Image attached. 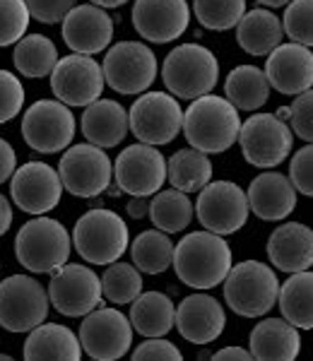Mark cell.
Wrapping results in <instances>:
<instances>
[{
	"label": "cell",
	"instance_id": "4",
	"mask_svg": "<svg viewBox=\"0 0 313 361\" xmlns=\"http://www.w3.org/2000/svg\"><path fill=\"white\" fill-rule=\"evenodd\" d=\"M73 243L85 263L111 265L121 260V255L130 246L128 224L113 209L94 207L78 219L73 229Z\"/></svg>",
	"mask_w": 313,
	"mask_h": 361
},
{
	"label": "cell",
	"instance_id": "32",
	"mask_svg": "<svg viewBox=\"0 0 313 361\" xmlns=\"http://www.w3.org/2000/svg\"><path fill=\"white\" fill-rule=\"evenodd\" d=\"M58 49L44 34H25L20 42L15 44L13 51V63L17 68V73L25 75V78L39 80V78H49L54 73V68L58 66Z\"/></svg>",
	"mask_w": 313,
	"mask_h": 361
},
{
	"label": "cell",
	"instance_id": "23",
	"mask_svg": "<svg viewBox=\"0 0 313 361\" xmlns=\"http://www.w3.org/2000/svg\"><path fill=\"white\" fill-rule=\"evenodd\" d=\"M297 193L292 178L280 171H263L248 185L251 212L265 222H282L297 207Z\"/></svg>",
	"mask_w": 313,
	"mask_h": 361
},
{
	"label": "cell",
	"instance_id": "7",
	"mask_svg": "<svg viewBox=\"0 0 313 361\" xmlns=\"http://www.w3.org/2000/svg\"><path fill=\"white\" fill-rule=\"evenodd\" d=\"M51 296L29 275H10L0 282V325L10 333H29L49 316Z\"/></svg>",
	"mask_w": 313,
	"mask_h": 361
},
{
	"label": "cell",
	"instance_id": "27",
	"mask_svg": "<svg viewBox=\"0 0 313 361\" xmlns=\"http://www.w3.org/2000/svg\"><path fill=\"white\" fill-rule=\"evenodd\" d=\"M25 359H61V361H80L85 354L80 335H75L70 328L61 323H42L34 330H29L22 349Z\"/></svg>",
	"mask_w": 313,
	"mask_h": 361
},
{
	"label": "cell",
	"instance_id": "1",
	"mask_svg": "<svg viewBox=\"0 0 313 361\" xmlns=\"http://www.w3.org/2000/svg\"><path fill=\"white\" fill-rule=\"evenodd\" d=\"M231 248L214 231H193L176 243L173 270L185 287L212 289L227 279L231 270Z\"/></svg>",
	"mask_w": 313,
	"mask_h": 361
},
{
	"label": "cell",
	"instance_id": "50",
	"mask_svg": "<svg viewBox=\"0 0 313 361\" xmlns=\"http://www.w3.org/2000/svg\"><path fill=\"white\" fill-rule=\"evenodd\" d=\"M260 5H265V8H285V5H289L292 0H258Z\"/></svg>",
	"mask_w": 313,
	"mask_h": 361
},
{
	"label": "cell",
	"instance_id": "11",
	"mask_svg": "<svg viewBox=\"0 0 313 361\" xmlns=\"http://www.w3.org/2000/svg\"><path fill=\"white\" fill-rule=\"evenodd\" d=\"M128 114L133 135L154 147L169 145L183 130V109L171 92H142Z\"/></svg>",
	"mask_w": 313,
	"mask_h": 361
},
{
	"label": "cell",
	"instance_id": "10",
	"mask_svg": "<svg viewBox=\"0 0 313 361\" xmlns=\"http://www.w3.org/2000/svg\"><path fill=\"white\" fill-rule=\"evenodd\" d=\"M104 78L118 94H142L156 80V56L140 42H118L106 49Z\"/></svg>",
	"mask_w": 313,
	"mask_h": 361
},
{
	"label": "cell",
	"instance_id": "39",
	"mask_svg": "<svg viewBox=\"0 0 313 361\" xmlns=\"http://www.w3.org/2000/svg\"><path fill=\"white\" fill-rule=\"evenodd\" d=\"M285 34L292 42L313 46V0H292L285 10Z\"/></svg>",
	"mask_w": 313,
	"mask_h": 361
},
{
	"label": "cell",
	"instance_id": "40",
	"mask_svg": "<svg viewBox=\"0 0 313 361\" xmlns=\"http://www.w3.org/2000/svg\"><path fill=\"white\" fill-rule=\"evenodd\" d=\"M25 106V87L10 70L0 68V123L13 121Z\"/></svg>",
	"mask_w": 313,
	"mask_h": 361
},
{
	"label": "cell",
	"instance_id": "22",
	"mask_svg": "<svg viewBox=\"0 0 313 361\" xmlns=\"http://www.w3.org/2000/svg\"><path fill=\"white\" fill-rule=\"evenodd\" d=\"M176 328L193 345H210L227 328V313L210 294H190L176 308Z\"/></svg>",
	"mask_w": 313,
	"mask_h": 361
},
{
	"label": "cell",
	"instance_id": "48",
	"mask_svg": "<svg viewBox=\"0 0 313 361\" xmlns=\"http://www.w3.org/2000/svg\"><path fill=\"white\" fill-rule=\"evenodd\" d=\"M10 224H13V207H10V200L0 193V236L8 234Z\"/></svg>",
	"mask_w": 313,
	"mask_h": 361
},
{
	"label": "cell",
	"instance_id": "13",
	"mask_svg": "<svg viewBox=\"0 0 313 361\" xmlns=\"http://www.w3.org/2000/svg\"><path fill=\"white\" fill-rule=\"evenodd\" d=\"M58 173L66 190L75 197H97L111 185L113 164L106 149L92 142L73 145L61 157Z\"/></svg>",
	"mask_w": 313,
	"mask_h": 361
},
{
	"label": "cell",
	"instance_id": "33",
	"mask_svg": "<svg viewBox=\"0 0 313 361\" xmlns=\"http://www.w3.org/2000/svg\"><path fill=\"white\" fill-rule=\"evenodd\" d=\"M166 166H169V183L183 193H200L212 180L210 157L195 147L173 152Z\"/></svg>",
	"mask_w": 313,
	"mask_h": 361
},
{
	"label": "cell",
	"instance_id": "16",
	"mask_svg": "<svg viewBox=\"0 0 313 361\" xmlns=\"http://www.w3.org/2000/svg\"><path fill=\"white\" fill-rule=\"evenodd\" d=\"M133 323L116 308H94L80 325V342L87 357L97 361L123 359L133 345Z\"/></svg>",
	"mask_w": 313,
	"mask_h": 361
},
{
	"label": "cell",
	"instance_id": "45",
	"mask_svg": "<svg viewBox=\"0 0 313 361\" xmlns=\"http://www.w3.org/2000/svg\"><path fill=\"white\" fill-rule=\"evenodd\" d=\"M15 171H17V154H15L13 145L0 137V185L13 178Z\"/></svg>",
	"mask_w": 313,
	"mask_h": 361
},
{
	"label": "cell",
	"instance_id": "5",
	"mask_svg": "<svg viewBox=\"0 0 313 361\" xmlns=\"http://www.w3.org/2000/svg\"><path fill=\"white\" fill-rule=\"evenodd\" d=\"M280 299V279L275 270L260 260H243L224 279V301L236 316L260 318L275 308Z\"/></svg>",
	"mask_w": 313,
	"mask_h": 361
},
{
	"label": "cell",
	"instance_id": "30",
	"mask_svg": "<svg viewBox=\"0 0 313 361\" xmlns=\"http://www.w3.org/2000/svg\"><path fill=\"white\" fill-rule=\"evenodd\" d=\"M130 323L142 337H164L176 325V306L161 292H142L130 306Z\"/></svg>",
	"mask_w": 313,
	"mask_h": 361
},
{
	"label": "cell",
	"instance_id": "6",
	"mask_svg": "<svg viewBox=\"0 0 313 361\" xmlns=\"http://www.w3.org/2000/svg\"><path fill=\"white\" fill-rule=\"evenodd\" d=\"M164 87L178 99H198L210 94L219 80V63L210 49L200 44H181L161 66Z\"/></svg>",
	"mask_w": 313,
	"mask_h": 361
},
{
	"label": "cell",
	"instance_id": "14",
	"mask_svg": "<svg viewBox=\"0 0 313 361\" xmlns=\"http://www.w3.org/2000/svg\"><path fill=\"white\" fill-rule=\"evenodd\" d=\"M51 306L68 318H85L102 304V277L87 265L66 263L51 272L49 282Z\"/></svg>",
	"mask_w": 313,
	"mask_h": 361
},
{
	"label": "cell",
	"instance_id": "26",
	"mask_svg": "<svg viewBox=\"0 0 313 361\" xmlns=\"http://www.w3.org/2000/svg\"><path fill=\"white\" fill-rule=\"evenodd\" d=\"M248 349L253 359H270V361H292L301 352L299 328L292 325L287 318H268L260 320L251 330Z\"/></svg>",
	"mask_w": 313,
	"mask_h": 361
},
{
	"label": "cell",
	"instance_id": "29",
	"mask_svg": "<svg viewBox=\"0 0 313 361\" xmlns=\"http://www.w3.org/2000/svg\"><path fill=\"white\" fill-rule=\"evenodd\" d=\"M270 80L256 66H236L224 80V94L239 111H258L270 99Z\"/></svg>",
	"mask_w": 313,
	"mask_h": 361
},
{
	"label": "cell",
	"instance_id": "34",
	"mask_svg": "<svg viewBox=\"0 0 313 361\" xmlns=\"http://www.w3.org/2000/svg\"><path fill=\"white\" fill-rule=\"evenodd\" d=\"M173 253H176V243L161 229L142 231L130 243L133 265L145 275H161L169 270V265H173Z\"/></svg>",
	"mask_w": 313,
	"mask_h": 361
},
{
	"label": "cell",
	"instance_id": "3",
	"mask_svg": "<svg viewBox=\"0 0 313 361\" xmlns=\"http://www.w3.org/2000/svg\"><path fill=\"white\" fill-rule=\"evenodd\" d=\"M73 238L58 219L39 214L17 231L15 255L17 263L34 275H51L70 258Z\"/></svg>",
	"mask_w": 313,
	"mask_h": 361
},
{
	"label": "cell",
	"instance_id": "21",
	"mask_svg": "<svg viewBox=\"0 0 313 361\" xmlns=\"http://www.w3.org/2000/svg\"><path fill=\"white\" fill-rule=\"evenodd\" d=\"M272 90L280 94L297 97L313 87V51L304 44H280L265 63Z\"/></svg>",
	"mask_w": 313,
	"mask_h": 361
},
{
	"label": "cell",
	"instance_id": "43",
	"mask_svg": "<svg viewBox=\"0 0 313 361\" xmlns=\"http://www.w3.org/2000/svg\"><path fill=\"white\" fill-rule=\"evenodd\" d=\"M29 13L42 25H58L78 5V0H25Z\"/></svg>",
	"mask_w": 313,
	"mask_h": 361
},
{
	"label": "cell",
	"instance_id": "12",
	"mask_svg": "<svg viewBox=\"0 0 313 361\" xmlns=\"http://www.w3.org/2000/svg\"><path fill=\"white\" fill-rule=\"evenodd\" d=\"M195 214L200 224L207 231H214L219 236L236 234L251 214L248 193L236 185L234 180H210L200 190L195 202Z\"/></svg>",
	"mask_w": 313,
	"mask_h": 361
},
{
	"label": "cell",
	"instance_id": "20",
	"mask_svg": "<svg viewBox=\"0 0 313 361\" xmlns=\"http://www.w3.org/2000/svg\"><path fill=\"white\" fill-rule=\"evenodd\" d=\"M63 42L75 54L97 56L111 46L113 39V20L106 13V8L90 3L75 5L63 20Z\"/></svg>",
	"mask_w": 313,
	"mask_h": 361
},
{
	"label": "cell",
	"instance_id": "35",
	"mask_svg": "<svg viewBox=\"0 0 313 361\" xmlns=\"http://www.w3.org/2000/svg\"><path fill=\"white\" fill-rule=\"evenodd\" d=\"M195 212V205L188 200V193L178 188L159 190L154 193L152 202H149V219L156 229L166 231V234H178L190 224Z\"/></svg>",
	"mask_w": 313,
	"mask_h": 361
},
{
	"label": "cell",
	"instance_id": "28",
	"mask_svg": "<svg viewBox=\"0 0 313 361\" xmlns=\"http://www.w3.org/2000/svg\"><path fill=\"white\" fill-rule=\"evenodd\" d=\"M285 37V25L275 13L265 8L246 10L236 25V42L251 56H270Z\"/></svg>",
	"mask_w": 313,
	"mask_h": 361
},
{
	"label": "cell",
	"instance_id": "2",
	"mask_svg": "<svg viewBox=\"0 0 313 361\" xmlns=\"http://www.w3.org/2000/svg\"><path fill=\"white\" fill-rule=\"evenodd\" d=\"M239 109L227 97H198L183 114V135L190 147L200 152H227L231 145L239 142Z\"/></svg>",
	"mask_w": 313,
	"mask_h": 361
},
{
	"label": "cell",
	"instance_id": "15",
	"mask_svg": "<svg viewBox=\"0 0 313 361\" xmlns=\"http://www.w3.org/2000/svg\"><path fill=\"white\" fill-rule=\"evenodd\" d=\"M113 178L121 193L149 197L159 193L164 180L169 178V166L154 145L137 142L116 157Z\"/></svg>",
	"mask_w": 313,
	"mask_h": 361
},
{
	"label": "cell",
	"instance_id": "8",
	"mask_svg": "<svg viewBox=\"0 0 313 361\" xmlns=\"http://www.w3.org/2000/svg\"><path fill=\"white\" fill-rule=\"evenodd\" d=\"M22 137L34 152L56 154L70 147L75 137V116L61 99H39L22 116Z\"/></svg>",
	"mask_w": 313,
	"mask_h": 361
},
{
	"label": "cell",
	"instance_id": "44",
	"mask_svg": "<svg viewBox=\"0 0 313 361\" xmlns=\"http://www.w3.org/2000/svg\"><path fill=\"white\" fill-rule=\"evenodd\" d=\"M133 359L145 361V359H169V361H181L183 354L176 345H171L169 340H159V337H147L140 347L133 349Z\"/></svg>",
	"mask_w": 313,
	"mask_h": 361
},
{
	"label": "cell",
	"instance_id": "24",
	"mask_svg": "<svg viewBox=\"0 0 313 361\" xmlns=\"http://www.w3.org/2000/svg\"><path fill=\"white\" fill-rule=\"evenodd\" d=\"M268 258L282 272H304L313 265V229L301 222L280 224L268 238Z\"/></svg>",
	"mask_w": 313,
	"mask_h": 361
},
{
	"label": "cell",
	"instance_id": "37",
	"mask_svg": "<svg viewBox=\"0 0 313 361\" xmlns=\"http://www.w3.org/2000/svg\"><path fill=\"white\" fill-rule=\"evenodd\" d=\"M193 13L210 32H227L246 15V0H193Z\"/></svg>",
	"mask_w": 313,
	"mask_h": 361
},
{
	"label": "cell",
	"instance_id": "25",
	"mask_svg": "<svg viewBox=\"0 0 313 361\" xmlns=\"http://www.w3.org/2000/svg\"><path fill=\"white\" fill-rule=\"evenodd\" d=\"M130 130V114L113 99H97L82 114V135L97 147H118Z\"/></svg>",
	"mask_w": 313,
	"mask_h": 361
},
{
	"label": "cell",
	"instance_id": "36",
	"mask_svg": "<svg viewBox=\"0 0 313 361\" xmlns=\"http://www.w3.org/2000/svg\"><path fill=\"white\" fill-rule=\"evenodd\" d=\"M102 289L106 301L111 304H133L142 294V277L140 270L130 263H111L102 275Z\"/></svg>",
	"mask_w": 313,
	"mask_h": 361
},
{
	"label": "cell",
	"instance_id": "31",
	"mask_svg": "<svg viewBox=\"0 0 313 361\" xmlns=\"http://www.w3.org/2000/svg\"><path fill=\"white\" fill-rule=\"evenodd\" d=\"M277 306L282 318H287L299 330H313V272H294L280 287Z\"/></svg>",
	"mask_w": 313,
	"mask_h": 361
},
{
	"label": "cell",
	"instance_id": "46",
	"mask_svg": "<svg viewBox=\"0 0 313 361\" xmlns=\"http://www.w3.org/2000/svg\"><path fill=\"white\" fill-rule=\"evenodd\" d=\"M210 359H214V361H227V359L251 361L253 352H251V349H243V347H222V349H217V352H214Z\"/></svg>",
	"mask_w": 313,
	"mask_h": 361
},
{
	"label": "cell",
	"instance_id": "19",
	"mask_svg": "<svg viewBox=\"0 0 313 361\" xmlns=\"http://www.w3.org/2000/svg\"><path fill=\"white\" fill-rule=\"evenodd\" d=\"M188 25L190 8L185 0H135L133 5V27L145 42H176Z\"/></svg>",
	"mask_w": 313,
	"mask_h": 361
},
{
	"label": "cell",
	"instance_id": "38",
	"mask_svg": "<svg viewBox=\"0 0 313 361\" xmlns=\"http://www.w3.org/2000/svg\"><path fill=\"white\" fill-rule=\"evenodd\" d=\"M32 13L25 0H0V49L25 37Z\"/></svg>",
	"mask_w": 313,
	"mask_h": 361
},
{
	"label": "cell",
	"instance_id": "18",
	"mask_svg": "<svg viewBox=\"0 0 313 361\" xmlns=\"http://www.w3.org/2000/svg\"><path fill=\"white\" fill-rule=\"evenodd\" d=\"M61 173L44 161H27L25 166H17L10 180V195L13 202L27 214H46L58 207L63 195Z\"/></svg>",
	"mask_w": 313,
	"mask_h": 361
},
{
	"label": "cell",
	"instance_id": "41",
	"mask_svg": "<svg viewBox=\"0 0 313 361\" xmlns=\"http://www.w3.org/2000/svg\"><path fill=\"white\" fill-rule=\"evenodd\" d=\"M289 178H292L294 188L306 197H313V142L301 147L297 154L292 157L289 164Z\"/></svg>",
	"mask_w": 313,
	"mask_h": 361
},
{
	"label": "cell",
	"instance_id": "42",
	"mask_svg": "<svg viewBox=\"0 0 313 361\" xmlns=\"http://www.w3.org/2000/svg\"><path fill=\"white\" fill-rule=\"evenodd\" d=\"M292 128L294 133L306 140V142H313V90H306L297 94L292 106Z\"/></svg>",
	"mask_w": 313,
	"mask_h": 361
},
{
	"label": "cell",
	"instance_id": "49",
	"mask_svg": "<svg viewBox=\"0 0 313 361\" xmlns=\"http://www.w3.org/2000/svg\"><path fill=\"white\" fill-rule=\"evenodd\" d=\"M90 3L99 5V8H121V5H125L128 0H90Z\"/></svg>",
	"mask_w": 313,
	"mask_h": 361
},
{
	"label": "cell",
	"instance_id": "51",
	"mask_svg": "<svg viewBox=\"0 0 313 361\" xmlns=\"http://www.w3.org/2000/svg\"><path fill=\"white\" fill-rule=\"evenodd\" d=\"M13 357H8V354H0V361H10Z\"/></svg>",
	"mask_w": 313,
	"mask_h": 361
},
{
	"label": "cell",
	"instance_id": "9",
	"mask_svg": "<svg viewBox=\"0 0 313 361\" xmlns=\"http://www.w3.org/2000/svg\"><path fill=\"white\" fill-rule=\"evenodd\" d=\"M239 145L243 159L251 166L272 169L280 166L294 147V133L280 116L253 114L241 123Z\"/></svg>",
	"mask_w": 313,
	"mask_h": 361
},
{
	"label": "cell",
	"instance_id": "47",
	"mask_svg": "<svg viewBox=\"0 0 313 361\" xmlns=\"http://www.w3.org/2000/svg\"><path fill=\"white\" fill-rule=\"evenodd\" d=\"M128 214L133 219H145L149 217V200L145 195H130V202L125 205Z\"/></svg>",
	"mask_w": 313,
	"mask_h": 361
},
{
	"label": "cell",
	"instance_id": "17",
	"mask_svg": "<svg viewBox=\"0 0 313 361\" xmlns=\"http://www.w3.org/2000/svg\"><path fill=\"white\" fill-rule=\"evenodd\" d=\"M104 85H106L104 68L85 54L61 58L51 73V90L56 99L68 106H90L92 102L102 99Z\"/></svg>",
	"mask_w": 313,
	"mask_h": 361
}]
</instances>
